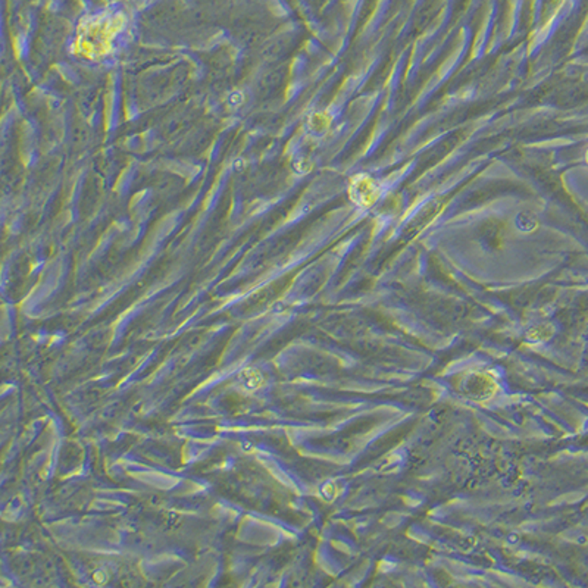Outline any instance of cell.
<instances>
[{
  "label": "cell",
  "instance_id": "7a4b0ae2",
  "mask_svg": "<svg viewBox=\"0 0 588 588\" xmlns=\"http://www.w3.org/2000/svg\"><path fill=\"white\" fill-rule=\"evenodd\" d=\"M348 195H351V199L356 204L362 206V208H370L377 202L379 196V188L371 177L360 174V176L352 180L351 187H348Z\"/></svg>",
  "mask_w": 588,
  "mask_h": 588
},
{
  "label": "cell",
  "instance_id": "6da1fadb",
  "mask_svg": "<svg viewBox=\"0 0 588 588\" xmlns=\"http://www.w3.org/2000/svg\"><path fill=\"white\" fill-rule=\"evenodd\" d=\"M124 17L121 13L109 15L100 13L87 18L78 28L74 43L75 53L90 59H99L109 53L115 37L124 27Z\"/></svg>",
  "mask_w": 588,
  "mask_h": 588
}]
</instances>
